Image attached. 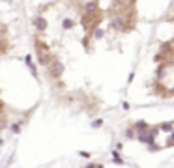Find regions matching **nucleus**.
I'll use <instances>...</instances> for the list:
<instances>
[{
  "label": "nucleus",
  "instance_id": "obj_3",
  "mask_svg": "<svg viewBox=\"0 0 174 168\" xmlns=\"http://www.w3.org/2000/svg\"><path fill=\"white\" fill-rule=\"evenodd\" d=\"M9 125V108L4 103V99L0 97V131Z\"/></svg>",
  "mask_w": 174,
  "mask_h": 168
},
{
  "label": "nucleus",
  "instance_id": "obj_4",
  "mask_svg": "<svg viewBox=\"0 0 174 168\" xmlns=\"http://www.w3.org/2000/svg\"><path fill=\"white\" fill-rule=\"evenodd\" d=\"M9 47V41H8V26L0 21V54H6Z\"/></svg>",
  "mask_w": 174,
  "mask_h": 168
},
{
  "label": "nucleus",
  "instance_id": "obj_2",
  "mask_svg": "<svg viewBox=\"0 0 174 168\" xmlns=\"http://www.w3.org/2000/svg\"><path fill=\"white\" fill-rule=\"evenodd\" d=\"M137 0H112L111 22L112 28L120 32H131L137 19Z\"/></svg>",
  "mask_w": 174,
  "mask_h": 168
},
{
  "label": "nucleus",
  "instance_id": "obj_1",
  "mask_svg": "<svg viewBox=\"0 0 174 168\" xmlns=\"http://www.w3.org/2000/svg\"><path fill=\"white\" fill-rule=\"evenodd\" d=\"M154 92L161 97H174V36L161 43L156 54Z\"/></svg>",
  "mask_w": 174,
  "mask_h": 168
}]
</instances>
